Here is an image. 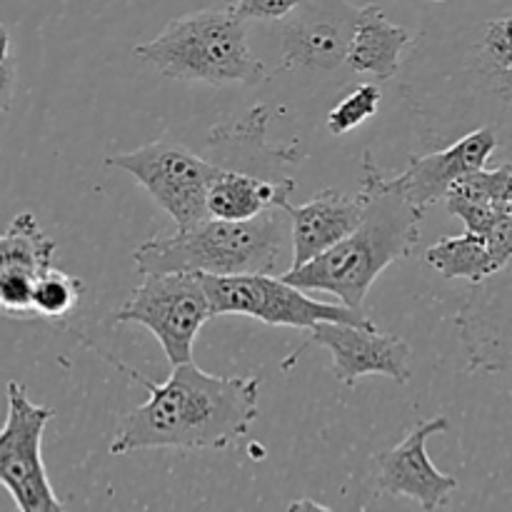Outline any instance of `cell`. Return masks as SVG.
<instances>
[{
    "mask_svg": "<svg viewBox=\"0 0 512 512\" xmlns=\"http://www.w3.org/2000/svg\"><path fill=\"white\" fill-rule=\"evenodd\" d=\"M430 8L398 73L420 143L443 148L488 125L512 163V0H445Z\"/></svg>",
    "mask_w": 512,
    "mask_h": 512,
    "instance_id": "6da1fadb",
    "label": "cell"
},
{
    "mask_svg": "<svg viewBox=\"0 0 512 512\" xmlns=\"http://www.w3.org/2000/svg\"><path fill=\"white\" fill-rule=\"evenodd\" d=\"M105 358L148 390V400L120 423L110 455L153 448L225 450L258 420V375H210L188 360L173 365L165 383H153L113 355Z\"/></svg>",
    "mask_w": 512,
    "mask_h": 512,
    "instance_id": "7a4b0ae2",
    "label": "cell"
},
{
    "mask_svg": "<svg viewBox=\"0 0 512 512\" xmlns=\"http://www.w3.org/2000/svg\"><path fill=\"white\" fill-rule=\"evenodd\" d=\"M360 190L368 203L353 233L308 263L280 275L285 283L305 293L335 295L353 310H363L370 288L388 265L413 255L425 215L400 195L380 188L370 175H363Z\"/></svg>",
    "mask_w": 512,
    "mask_h": 512,
    "instance_id": "3957f363",
    "label": "cell"
},
{
    "mask_svg": "<svg viewBox=\"0 0 512 512\" xmlns=\"http://www.w3.org/2000/svg\"><path fill=\"white\" fill-rule=\"evenodd\" d=\"M288 243V210L273 208L250 220L205 218L173 235H155L138 245L133 263L140 275L275 273Z\"/></svg>",
    "mask_w": 512,
    "mask_h": 512,
    "instance_id": "277c9868",
    "label": "cell"
},
{
    "mask_svg": "<svg viewBox=\"0 0 512 512\" xmlns=\"http://www.w3.org/2000/svg\"><path fill=\"white\" fill-rule=\"evenodd\" d=\"M245 23L233 5L195 10L170 20L160 35L135 45L133 53L165 78L258 85L268 70L250 48Z\"/></svg>",
    "mask_w": 512,
    "mask_h": 512,
    "instance_id": "5b68a950",
    "label": "cell"
},
{
    "mask_svg": "<svg viewBox=\"0 0 512 512\" xmlns=\"http://www.w3.org/2000/svg\"><path fill=\"white\" fill-rule=\"evenodd\" d=\"M215 315H245L275 328L313 330L318 323H350L375 328L365 310L323 303L273 273L203 275Z\"/></svg>",
    "mask_w": 512,
    "mask_h": 512,
    "instance_id": "8992f818",
    "label": "cell"
},
{
    "mask_svg": "<svg viewBox=\"0 0 512 512\" xmlns=\"http://www.w3.org/2000/svg\"><path fill=\"white\" fill-rule=\"evenodd\" d=\"M213 318L203 275L148 273L128 300L115 310L118 325H143L158 338L170 368L193 360L195 338Z\"/></svg>",
    "mask_w": 512,
    "mask_h": 512,
    "instance_id": "52a82bcc",
    "label": "cell"
},
{
    "mask_svg": "<svg viewBox=\"0 0 512 512\" xmlns=\"http://www.w3.org/2000/svg\"><path fill=\"white\" fill-rule=\"evenodd\" d=\"M55 418L50 405H35L18 380L5 385V423L0 428V483L23 512L65 510L43 463L45 425Z\"/></svg>",
    "mask_w": 512,
    "mask_h": 512,
    "instance_id": "ba28073f",
    "label": "cell"
},
{
    "mask_svg": "<svg viewBox=\"0 0 512 512\" xmlns=\"http://www.w3.org/2000/svg\"><path fill=\"white\" fill-rule=\"evenodd\" d=\"M105 165L133 175L148 190L150 198L173 218L178 230L193 228L200 220L210 218L205 195L218 165L195 155L185 145L158 140L138 150L108 155Z\"/></svg>",
    "mask_w": 512,
    "mask_h": 512,
    "instance_id": "9c48e42d",
    "label": "cell"
},
{
    "mask_svg": "<svg viewBox=\"0 0 512 512\" xmlns=\"http://www.w3.org/2000/svg\"><path fill=\"white\" fill-rule=\"evenodd\" d=\"M495 153H498V135L493 128L483 125V128L460 135L458 140L443 145V148L428 150L423 155H410L408 168L398 175L385 173L375 163L373 153L365 150L363 170L380 188L400 195L405 203L425 213L433 203L445 200L448 190L463 175L485 168L495 158Z\"/></svg>",
    "mask_w": 512,
    "mask_h": 512,
    "instance_id": "30bf717a",
    "label": "cell"
},
{
    "mask_svg": "<svg viewBox=\"0 0 512 512\" xmlns=\"http://www.w3.org/2000/svg\"><path fill=\"white\" fill-rule=\"evenodd\" d=\"M358 10L348 0H300L280 23V70L333 73L345 65Z\"/></svg>",
    "mask_w": 512,
    "mask_h": 512,
    "instance_id": "8fae6325",
    "label": "cell"
},
{
    "mask_svg": "<svg viewBox=\"0 0 512 512\" xmlns=\"http://www.w3.org/2000/svg\"><path fill=\"white\" fill-rule=\"evenodd\" d=\"M310 345L333 355L330 373L343 385H355L365 375H385L398 385L410 383L413 378V348L400 335L350 323H318L308 343L300 345L298 355ZM298 355L285 360L283 370H288Z\"/></svg>",
    "mask_w": 512,
    "mask_h": 512,
    "instance_id": "7c38bea8",
    "label": "cell"
},
{
    "mask_svg": "<svg viewBox=\"0 0 512 512\" xmlns=\"http://www.w3.org/2000/svg\"><path fill=\"white\" fill-rule=\"evenodd\" d=\"M455 328L473 373H512V270L473 283L455 315Z\"/></svg>",
    "mask_w": 512,
    "mask_h": 512,
    "instance_id": "4fadbf2b",
    "label": "cell"
},
{
    "mask_svg": "<svg viewBox=\"0 0 512 512\" xmlns=\"http://www.w3.org/2000/svg\"><path fill=\"white\" fill-rule=\"evenodd\" d=\"M448 428L450 420L445 415H435L410 428L403 443L375 455L380 468L378 488L388 495L415 500L423 510L445 508L450 495L458 490V480L435 468L428 455V440L448 433Z\"/></svg>",
    "mask_w": 512,
    "mask_h": 512,
    "instance_id": "5bb4252c",
    "label": "cell"
},
{
    "mask_svg": "<svg viewBox=\"0 0 512 512\" xmlns=\"http://www.w3.org/2000/svg\"><path fill=\"white\" fill-rule=\"evenodd\" d=\"M58 245L40 228L35 213L23 210L0 233V315L35 320V280L55 265Z\"/></svg>",
    "mask_w": 512,
    "mask_h": 512,
    "instance_id": "9a60e30c",
    "label": "cell"
},
{
    "mask_svg": "<svg viewBox=\"0 0 512 512\" xmlns=\"http://www.w3.org/2000/svg\"><path fill=\"white\" fill-rule=\"evenodd\" d=\"M368 198L363 190L355 195H345L335 188H325L313 200L303 205L285 203L283 208L290 215V245H293V265L308 263L315 255L325 253L335 243L353 233L355 225L363 218Z\"/></svg>",
    "mask_w": 512,
    "mask_h": 512,
    "instance_id": "2e32d148",
    "label": "cell"
},
{
    "mask_svg": "<svg viewBox=\"0 0 512 512\" xmlns=\"http://www.w3.org/2000/svg\"><path fill=\"white\" fill-rule=\"evenodd\" d=\"M413 40L410 28L393 23L380 5H363L345 53V65L353 73L373 75L375 80H393Z\"/></svg>",
    "mask_w": 512,
    "mask_h": 512,
    "instance_id": "e0dca14e",
    "label": "cell"
},
{
    "mask_svg": "<svg viewBox=\"0 0 512 512\" xmlns=\"http://www.w3.org/2000/svg\"><path fill=\"white\" fill-rule=\"evenodd\" d=\"M295 190L293 178L268 180L248 170H215L208 183L205 208L210 218L250 220L265 210L283 208Z\"/></svg>",
    "mask_w": 512,
    "mask_h": 512,
    "instance_id": "ac0fdd59",
    "label": "cell"
},
{
    "mask_svg": "<svg viewBox=\"0 0 512 512\" xmlns=\"http://www.w3.org/2000/svg\"><path fill=\"white\" fill-rule=\"evenodd\" d=\"M425 263L438 270L443 278H463L470 283H480L488 275L498 273L493 255L483 235L465 230L463 235H448L425 250Z\"/></svg>",
    "mask_w": 512,
    "mask_h": 512,
    "instance_id": "d6986e66",
    "label": "cell"
},
{
    "mask_svg": "<svg viewBox=\"0 0 512 512\" xmlns=\"http://www.w3.org/2000/svg\"><path fill=\"white\" fill-rule=\"evenodd\" d=\"M85 295L83 280L75 275L65 273V270L53 268L45 270L38 280H35L33 290V315L35 320H63L75 313Z\"/></svg>",
    "mask_w": 512,
    "mask_h": 512,
    "instance_id": "ffe728a7",
    "label": "cell"
},
{
    "mask_svg": "<svg viewBox=\"0 0 512 512\" xmlns=\"http://www.w3.org/2000/svg\"><path fill=\"white\" fill-rule=\"evenodd\" d=\"M380 103H383V90L375 83L355 85L350 93H345L328 113V130L333 135H345L350 130L360 128L365 120L378 115Z\"/></svg>",
    "mask_w": 512,
    "mask_h": 512,
    "instance_id": "44dd1931",
    "label": "cell"
},
{
    "mask_svg": "<svg viewBox=\"0 0 512 512\" xmlns=\"http://www.w3.org/2000/svg\"><path fill=\"white\" fill-rule=\"evenodd\" d=\"M300 0H235V13L243 20H283L285 15L293 13Z\"/></svg>",
    "mask_w": 512,
    "mask_h": 512,
    "instance_id": "7402d4cb",
    "label": "cell"
},
{
    "mask_svg": "<svg viewBox=\"0 0 512 512\" xmlns=\"http://www.w3.org/2000/svg\"><path fill=\"white\" fill-rule=\"evenodd\" d=\"M15 80H18V70H15V58L10 55L0 63V113H8L13 108Z\"/></svg>",
    "mask_w": 512,
    "mask_h": 512,
    "instance_id": "603a6c76",
    "label": "cell"
},
{
    "mask_svg": "<svg viewBox=\"0 0 512 512\" xmlns=\"http://www.w3.org/2000/svg\"><path fill=\"white\" fill-rule=\"evenodd\" d=\"M10 48H13V38H10V30L0 23V63L10 58Z\"/></svg>",
    "mask_w": 512,
    "mask_h": 512,
    "instance_id": "cb8c5ba5",
    "label": "cell"
},
{
    "mask_svg": "<svg viewBox=\"0 0 512 512\" xmlns=\"http://www.w3.org/2000/svg\"><path fill=\"white\" fill-rule=\"evenodd\" d=\"M288 510H330L328 505H320L315 500H295V503L288 505Z\"/></svg>",
    "mask_w": 512,
    "mask_h": 512,
    "instance_id": "d4e9b609",
    "label": "cell"
},
{
    "mask_svg": "<svg viewBox=\"0 0 512 512\" xmlns=\"http://www.w3.org/2000/svg\"><path fill=\"white\" fill-rule=\"evenodd\" d=\"M415 3H425V5H435V3H445V0H415Z\"/></svg>",
    "mask_w": 512,
    "mask_h": 512,
    "instance_id": "484cf974",
    "label": "cell"
},
{
    "mask_svg": "<svg viewBox=\"0 0 512 512\" xmlns=\"http://www.w3.org/2000/svg\"><path fill=\"white\" fill-rule=\"evenodd\" d=\"M508 213H510V218H512V193H510V203H508ZM508 270H512V260L508 263Z\"/></svg>",
    "mask_w": 512,
    "mask_h": 512,
    "instance_id": "4316f807",
    "label": "cell"
}]
</instances>
